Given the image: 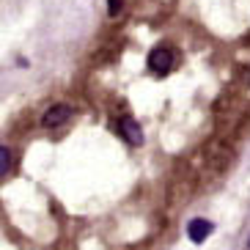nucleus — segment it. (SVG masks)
Wrapping results in <instances>:
<instances>
[{
	"label": "nucleus",
	"mask_w": 250,
	"mask_h": 250,
	"mask_svg": "<svg viewBox=\"0 0 250 250\" xmlns=\"http://www.w3.org/2000/svg\"><path fill=\"white\" fill-rule=\"evenodd\" d=\"M118 11H121V0H107V14L116 17Z\"/></svg>",
	"instance_id": "obj_6"
},
{
	"label": "nucleus",
	"mask_w": 250,
	"mask_h": 250,
	"mask_svg": "<svg viewBox=\"0 0 250 250\" xmlns=\"http://www.w3.org/2000/svg\"><path fill=\"white\" fill-rule=\"evenodd\" d=\"M69 116H72V107L69 104H52L50 110L44 113V118H42V126L44 129H55V126L66 124Z\"/></svg>",
	"instance_id": "obj_2"
},
{
	"label": "nucleus",
	"mask_w": 250,
	"mask_h": 250,
	"mask_svg": "<svg viewBox=\"0 0 250 250\" xmlns=\"http://www.w3.org/2000/svg\"><path fill=\"white\" fill-rule=\"evenodd\" d=\"M212 223H209V220H204V217H195V220H190V226H187V236H190V239H192V242H204V239H206V236H209V234H212Z\"/></svg>",
	"instance_id": "obj_3"
},
{
	"label": "nucleus",
	"mask_w": 250,
	"mask_h": 250,
	"mask_svg": "<svg viewBox=\"0 0 250 250\" xmlns=\"http://www.w3.org/2000/svg\"><path fill=\"white\" fill-rule=\"evenodd\" d=\"M148 69L154 74H168L170 69H173V52L168 50V47H157L151 55H148Z\"/></svg>",
	"instance_id": "obj_1"
},
{
	"label": "nucleus",
	"mask_w": 250,
	"mask_h": 250,
	"mask_svg": "<svg viewBox=\"0 0 250 250\" xmlns=\"http://www.w3.org/2000/svg\"><path fill=\"white\" fill-rule=\"evenodd\" d=\"M118 129H121V135H124L132 146H140V143H143V129H140L138 121H132V118H121Z\"/></svg>",
	"instance_id": "obj_4"
},
{
	"label": "nucleus",
	"mask_w": 250,
	"mask_h": 250,
	"mask_svg": "<svg viewBox=\"0 0 250 250\" xmlns=\"http://www.w3.org/2000/svg\"><path fill=\"white\" fill-rule=\"evenodd\" d=\"M8 168H11V154H8L6 146H0V176H3Z\"/></svg>",
	"instance_id": "obj_5"
}]
</instances>
